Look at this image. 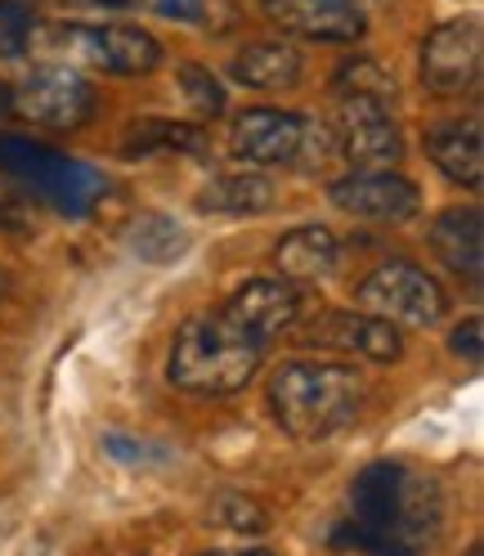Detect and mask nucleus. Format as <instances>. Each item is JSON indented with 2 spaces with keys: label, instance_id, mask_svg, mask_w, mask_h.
<instances>
[{
  "label": "nucleus",
  "instance_id": "nucleus-10",
  "mask_svg": "<svg viewBox=\"0 0 484 556\" xmlns=\"http://www.w3.org/2000/svg\"><path fill=\"white\" fill-rule=\"evenodd\" d=\"M301 341L323 359L345 364H399L404 359V328L364 315V309H319V319L301 328Z\"/></svg>",
  "mask_w": 484,
  "mask_h": 556
},
{
  "label": "nucleus",
  "instance_id": "nucleus-30",
  "mask_svg": "<svg viewBox=\"0 0 484 556\" xmlns=\"http://www.w3.org/2000/svg\"><path fill=\"white\" fill-rule=\"evenodd\" d=\"M202 556H273V552H260V547H233V552H202Z\"/></svg>",
  "mask_w": 484,
  "mask_h": 556
},
{
  "label": "nucleus",
  "instance_id": "nucleus-13",
  "mask_svg": "<svg viewBox=\"0 0 484 556\" xmlns=\"http://www.w3.org/2000/svg\"><path fill=\"white\" fill-rule=\"evenodd\" d=\"M225 309L252 337L273 345L279 337H292L301 328V319H305V292L296 283H288V278H279V274H260V278L238 283L229 292Z\"/></svg>",
  "mask_w": 484,
  "mask_h": 556
},
{
  "label": "nucleus",
  "instance_id": "nucleus-18",
  "mask_svg": "<svg viewBox=\"0 0 484 556\" xmlns=\"http://www.w3.org/2000/svg\"><path fill=\"white\" fill-rule=\"evenodd\" d=\"M229 77L247 90H296L305 77V54L288 41H252L229 59Z\"/></svg>",
  "mask_w": 484,
  "mask_h": 556
},
{
  "label": "nucleus",
  "instance_id": "nucleus-8",
  "mask_svg": "<svg viewBox=\"0 0 484 556\" xmlns=\"http://www.w3.org/2000/svg\"><path fill=\"white\" fill-rule=\"evenodd\" d=\"M364 315H377L395 328H435L448 315V292L440 278L426 274L418 261H386L355 288Z\"/></svg>",
  "mask_w": 484,
  "mask_h": 556
},
{
  "label": "nucleus",
  "instance_id": "nucleus-3",
  "mask_svg": "<svg viewBox=\"0 0 484 556\" xmlns=\"http://www.w3.org/2000/svg\"><path fill=\"white\" fill-rule=\"evenodd\" d=\"M269 345L252 337L225 305L189 315L166 355V381L198 400H229L260 372Z\"/></svg>",
  "mask_w": 484,
  "mask_h": 556
},
{
  "label": "nucleus",
  "instance_id": "nucleus-2",
  "mask_svg": "<svg viewBox=\"0 0 484 556\" xmlns=\"http://www.w3.org/2000/svg\"><path fill=\"white\" fill-rule=\"evenodd\" d=\"M265 404L283 435L319 444L359 422L368 404V381L345 359H288L269 372Z\"/></svg>",
  "mask_w": 484,
  "mask_h": 556
},
{
  "label": "nucleus",
  "instance_id": "nucleus-27",
  "mask_svg": "<svg viewBox=\"0 0 484 556\" xmlns=\"http://www.w3.org/2000/svg\"><path fill=\"white\" fill-rule=\"evenodd\" d=\"M27 225V216H23V202L0 185V229H23Z\"/></svg>",
  "mask_w": 484,
  "mask_h": 556
},
{
  "label": "nucleus",
  "instance_id": "nucleus-24",
  "mask_svg": "<svg viewBox=\"0 0 484 556\" xmlns=\"http://www.w3.org/2000/svg\"><path fill=\"white\" fill-rule=\"evenodd\" d=\"M37 37V14L27 0H0V59H23Z\"/></svg>",
  "mask_w": 484,
  "mask_h": 556
},
{
  "label": "nucleus",
  "instance_id": "nucleus-22",
  "mask_svg": "<svg viewBox=\"0 0 484 556\" xmlns=\"http://www.w3.org/2000/svg\"><path fill=\"white\" fill-rule=\"evenodd\" d=\"M336 99H377V103H395V77L386 73L372 54H355L336 67L332 77Z\"/></svg>",
  "mask_w": 484,
  "mask_h": 556
},
{
  "label": "nucleus",
  "instance_id": "nucleus-17",
  "mask_svg": "<svg viewBox=\"0 0 484 556\" xmlns=\"http://www.w3.org/2000/svg\"><path fill=\"white\" fill-rule=\"evenodd\" d=\"M273 274L288 278V283L305 288V283H323L336 274L341 261V242L328 225H296L273 242Z\"/></svg>",
  "mask_w": 484,
  "mask_h": 556
},
{
  "label": "nucleus",
  "instance_id": "nucleus-20",
  "mask_svg": "<svg viewBox=\"0 0 484 556\" xmlns=\"http://www.w3.org/2000/svg\"><path fill=\"white\" fill-rule=\"evenodd\" d=\"M206 149V130L189 122H170V117H144L130 122L122 139V157H153V153H202Z\"/></svg>",
  "mask_w": 484,
  "mask_h": 556
},
{
  "label": "nucleus",
  "instance_id": "nucleus-26",
  "mask_svg": "<svg viewBox=\"0 0 484 556\" xmlns=\"http://www.w3.org/2000/svg\"><path fill=\"white\" fill-rule=\"evenodd\" d=\"M484 324H480V315H467L458 328H454V337H448V351H454L458 359H467V364H480V355H484Z\"/></svg>",
  "mask_w": 484,
  "mask_h": 556
},
{
  "label": "nucleus",
  "instance_id": "nucleus-19",
  "mask_svg": "<svg viewBox=\"0 0 484 556\" xmlns=\"http://www.w3.org/2000/svg\"><path fill=\"white\" fill-rule=\"evenodd\" d=\"M273 202H279V189L260 170H225V176L206 180L193 198V206L206 216H265Z\"/></svg>",
  "mask_w": 484,
  "mask_h": 556
},
{
  "label": "nucleus",
  "instance_id": "nucleus-14",
  "mask_svg": "<svg viewBox=\"0 0 484 556\" xmlns=\"http://www.w3.org/2000/svg\"><path fill=\"white\" fill-rule=\"evenodd\" d=\"M265 18L301 41L323 46H351L368 31V14L359 0H260Z\"/></svg>",
  "mask_w": 484,
  "mask_h": 556
},
{
  "label": "nucleus",
  "instance_id": "nucleus-16",
  "mask_svg": "<svg viewBox=\"0 0 484 556\" xmlns=\"http://www.w3.org/2000/svg\"><path fill=\"white\" fill-rule=\"evenodd\" d=\"M431 252L444 261L448 274H458L471 288H480V274H484V212L475 202L448 206V212L435 216Z\"/></svg>",
  "mask_w": 484,
  "mask_h": 556
},
{
  "label": "nucleus",
  "instance_id": "nucleus-25",
  "mask_svg": "<svg viewBox=\"0 0 484 556\" xmlns=\"http://www.w3.org/2000/svg\"><path fill=\"white\" fill-rule=\"evenodd\" d=\"M212 520L225 530H238V534H260L269 530V511L260 503H252L247 494H220L216 507H212Z\"/></svg>",
  "mask_w": 484,
  "mask_h": 556
},
{
  "label": "nucleus",
  "instance_id": "nucleus-28",
  "mask_svg": "<svg viewBox=\"0 0 484 556\" xmlns=\"http://www.w3.org/2000/svg\"><path fill=\"white\" fill-rule=\"evenodd\" d=\"M157 14L180 18V23H198L202 18V0H157Z\"/></svg>",
  "mask_w": 484,
  "mask_h": 556
},
{
  "label": "nucleus",
  "instance_id": "nucleus-7",
  "mask_svg": "<svg viewBox=\"0 0 484 556\" xmlns=\"http://www.w3.org/2000/svg\"><path fill=\"white\" fill-rule=\"evenodd\" d=\"M0 166L5 176L23 180L37 198L54 202L67 216H86L94 198L103 193V176L90 170L86 162H73L46 144H31L23 135H0Z\"/></svg>",
  "mask_w": 484,
  "mask_h": 556
},
{
  "label": "nucleus",
  "instance_id": "nucleus-12",
  "mask_svg": "<svg viewBox=\"0 0 484 556\" xmlns=\"http://www.w3.org/2000/svg\"><path fill=\"white\" fill-rule=\"evenodd\" d=\"M328 198L345 216L372 225H404L422 212V189L399 170H351V176L332 180Z\"/></svg>",
  "mask_w": 484,
  "mask_h": 556
},
{
  "label": "nucleus",
  "instance_id": "nucleus-6",
  "mask_svg": "<svg viewBox=\"0 0 484 556\" xmlns=\"http://www.w3.org/2000/svg\"><path fill=\"white\" fill-rule=\"evenodd\" d=\"M10 113L18 122H27V126H37V130L73 135V130L94 122L99 94H94L90 77H81L77 67L41 63V67H31L27 77H18L10 86Z\"/></svg>",
  "mask_w": 484,
  "mask_h": 556
},
{
  "label": "nucleus",
  "instance_id": "nucleus-31",
  "mask_svg": "<svg viewBox=\"0 0 484 556\" xmlns=\"http://www.w3.org/2000/svg\"><path fill=\"white\" fill-rule=\"evenodd\" d=\"M467 556H484V543H471V552Z\"/></svg>",
  "mask_w": 484,
  "mask_h": 556
},
{
  "label": "nucleus",
  "instance_id": "nucleus-29",
  "mask_svg": "<svg viewBox=\"0 0 484 556\" xmlns=\"http://www.w3.org/2000/svg\"><path fill=\"white\" fill-rule=\"evenodd\" d=\"M59 5H67V10H130V5H140V0H59Z\"/></svg>",
  "mask_w": 484,
  "mask_h": 556
},
{
  "label": "nucleus",
  "instance_id": "nucleus-11",
  "mask_svg": "<svg viewBox=\"0 0 484 556\" xmlns=\"http://www.w3.org/2000/svg\"><path fill=\"white\" fill-rule=\"evenodd\" d=\"M332 153L355 170H395L404 162V130L395 122V103L377 99H336Z\"/></svg>",
  "mask_w": 484,
  "mask_h": 556
},
{
  "label": "nucleus",
  "instance_id": "nucleus-9",
  "mask_svg": "<svg viewBox=\"0 0 484 556\" xmlns=\"http://www.w3.org/2000/svg\"><path fill=\"white\" fill-rule=\"evenodd\" d=\"M484 73V27L475 14L444 18L426 31L418 50V77L435 99H462L480 86Z\"/></svg>",
  "mask_w": 484,
  "mask_h": 556
},
{
  "label": "nucleus",
  "instance_id": "nucleus-21",
  "mask_svg": "<svg viewBox=\"0 0 484 556\" xmlns=\"http://www.w3.org/2000/svg\"><path fill=\"white\" fill-rule=\"evenodd\" d=\"M126 248L149 265H170L189 252V233L180 220H170L162 212H140L126 225Z\"/></svg>",
  "mask_w": 484,
  "mask_h": 556
},
{
  "label": "nucleus",
  "instance_id": "nucleus-1",
  "mask_svg": "<svg viewBox=\"0 0 484 556\" xmlns=\"http://www.w3.org/2000/svg\"><path fill=\"white\" fill-rule=\"evenodd\" d=\"M444 530L440 484L404 463H368L351 480V507L332 543L359 556H426Z\"/></svg>",
  "mask_w": 484,
  "mask_h": 556
},
{
  "label": "nucleus",
  "instance_id": "nucleus-4",
  "mask_svg": "<svg viewBox=\"0 0 484 556\" xmlns=\"http://www.w3.org/2000/svg\"><path fill=\"white\" fill-rule=\"evenodd\" d=\"M332 153V130L292 109H247L229 126V157L242 166H319Z\"/></svg>",
  "mask_w": 484,
  "mask_h": 556
},
{
  "label": "nucleus",
  "instance_id": "nucleus-23",
  "mask_svg": "<svg viewBox=\"0 0 484 556\" xmlns=\"http://www.w3.org/2000/svg\"><path fill=\"white\" fill-rule=\"evenodd\" d=\"M176 81H180V94L184 103L202 117V122H212L225 113V86L212 77V67H202V63H180L176 67Z\"/></svg>",
  "mask_w": 484,
  "mask_h": 556
},
{
  "label": "nucleus",
  "instance_id": "nucleus-15",
  "mask_svg": "<svg viewBox=\"0 0 484 556\" xmlns=\"http://www.w3.org/2000/svg\"><path fill=\"white\" fill-rule=\"evenodd\" d=\"M426 157L440 166L448 185L467 193H480L484 185V130L480 117H458V122H435L426 130Z\"/></svg>",
  "mask_w": 484,
  "mask_h": 556
},
{
  "label": "nucleus",
  "instance_id": "nucleus-5",
  "mask_svg": "<svg viewBox=\"0 0 484 556\" xmlns=\"http://www.w3.org/2000/svg\"><path fill=\"white\" fill-rule=\"evenodd\" d=\"M50 46L67 67L86 63L109 77H149L166 63V46L135 23H59L50 27Z\"/></svg>",
  "mask_w": 484,
  "mask_h": 556
}]
</instances>
